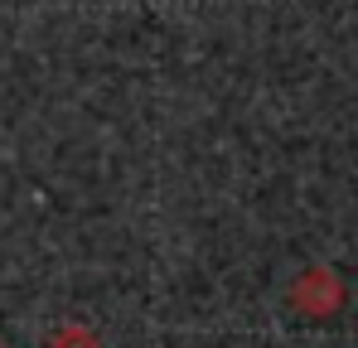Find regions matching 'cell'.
Wrapping results in <instances>:
<instances>
[{"mask_svg":"<svg viewBox=\"0 0 358 348\" xmlns=\"http://www.w3.org/2000/svg\"><path fill=\"white\" fill-rule=\"evenodd\" d=\"M49 348H102V339L92 329H83V324H63V329H54Z\"/></svg>","mask_w":358,"mask_h":348,"instance_id":"6da1fadb","label":"cell"}]
</instances>
